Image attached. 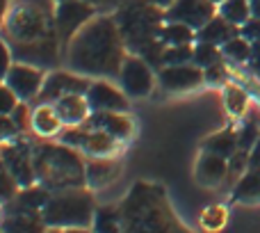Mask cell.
<instances>
[{"instance_id":"22","label":"cell","mask_w":260,"mask_h":233,"mask_svg":"<svg viewBox=\"0 0 260 233\" xmlns=\"http://www.w3.org/2000/svg\"><path fill=\"white\" fill-rule=\"evenodd\" d=\"M235 35H240V25L226 21V18L217 12V16H212L206 25L197 30V41H208V44L221 46L229 39H233Z\"/></svg>"},{"instance_id":"37","label":"cell","mask_w":260,"mask_h":233,"mask_svg":"<svg viewBox=\"0 0 260 233\" xmlns=\"http://www.w3.org/2000/svg\"><path fill=\"white\" fill-rule=\"evenodd\" d=\"M18 103H21L18 94L7 82H3V87H0V114H12V110L16 108Z\"/></svg>"},{"instance_id":"31","label":"cell","mask_w":260,"mask_h":233,"mask_svg":"<svg viewBox=\"0 0 260 233\" xmlns=\"http://www.w3.org/2000/svg\"><path fill=\"white\" fill-rule=\"evenodd\" d=\"M192 62L201 69H208L217 62H224V55H221L219 46L208 44V41H197V44H194V60Z\"/></svg>"},{"instance_id":"12","label":"cell","mask_w":260,"mask_h":233,"mask_svg":"<svg viewBox=\"0 0 260 233\" xmlns=\"http://www.w3.org/2000/svg\"><path fill=\"white\" fill-rule=\"evenodd\" d=\"M46 80V69L32 67L25 62H14L7 71L3 73V82H7L21 101H35L39 96L41 87Z\"/></svg>"},{"instance_id":"23","label":"cell","mask_w":260,"mask_h":233,"mask_svg":"<svg viewBox=\"0 0 260 233\" xmlns=\"http://www.w3.org/2000/svg\"><path fill=\"white\" fill-rule=\"evenodd\" d=\"M201 151H210V153H217V156L231 158L238 151V130L224 128V130H219V133H212L210 137L203 139Z\"/></svg>"},{"instance_id":"8","label":"cell","mask_w":260,"mask_h":233,"mask_svg":"<svg viewBox=\"0 0 260 233\" xmlns=\"http://www.w3.org/2000/svg\"><path fill=\"white\" fill-rule=\"evenodd\" d=\"M99 14V7H94L87 0H64L57 3L55 7V27H57V37L62 41V48L67 53L71 39Z\"/></svg>"},{"instance_id":"20","label":"cell","mask_w":260,"mask_h":233,"mask_svg":"<svg viewBox=\"0 0 260 233\" xmlns=\"http://www.w3.org/2000/svg\"><path fill=\"white\" fill-rule=\"evenodd\" d=\"M55 110L62 116L64 126H82L91 114L89 101L85 94H67L62 99L55 101Z\"/></svg>"},{"instance_id":"4","label":"cell","mask_w":260,"mask_h":233,"mask_svg":"<svg viewBox=\"0 0 260 233\" xmlns=\"http://www.w3.org/2000/svg\"><path fill=\"white\" fill-rule=\"evenodd\" d=\"M55 7V0H12V5L5 9L3 39L9 44H30L57 37Z\"/></svg>"},{"instance_id":"6","label":"cell","mask_w":260,"mask_h":233,"mask_svg":"<svg viewBox=\"0 0 260 233\" xmlns=\"http://www.w3.org/2000/svg\"><path fill=\"white\" fill-rule=\"evenodd\" d=\"M91 192L94 190H89L87 185L53 192L41 211L46 226L48 229H89L99 208Z\"/></svg>"},{"instance_id":"34","label":"cell","mask_w":260,"mask_h":233,"mask_svg":"<svg viewBox=\"0 0 260 233\" xmlns=\"http://www.w3.org/2000/svg\"><path fill=\"white\" fill-rule=\"evenodd\" d=\"M260 137V126L256 119L242 124V128L238 130V149H244V151H251L256 139Z\"/></svg>"},{"instance_id":"14","label":"cell","mask_w":260,"mask_h":233,"mask_svg":"<svg viewBox=\"0 0 260 233\" xmlns=\"http://www.w3.org/2000/svg\"><path fill=\"white\" fill-rule=\"evenodd\" d=\"M85 96H87V101H89L91 112H108V110L128 112V108H130L128 94L121 87L110 85L108 78H96V80H91Z\"/></svg>"},{"instance_id":"17","label":"cell","mask_w":260,"mask_h":233,"mask_svg":"<svg viewBox=\"0 0 260 233\" xmlns=\"http://www.w3.org/2000/svg\"><path fill=\"white\" fill-rule=\"evenodd\" d=\"M85 128H103L110 135H114L121 142H128L135 135V124L128 112H119V110H108V112H91L89 119L85 121Z\"/></svg>"},{"instance_id":"26","label":"cell","mask_w":260,"mask_h":233,"mask_svg":"<svg viewBox=\"0 0 260 233\" xmlns=\"http://www.w3.org/2000/svg\"><path fill=\"white\" fill-rule=\"evenodd\" d=\"M91 231H99V233H117V231H123L121 229V208L114 206V203L99 206V208H96Z\"/></svg>"},{"instance_id":"39","label":"cell","mask_w":260,"mask_h":233,"mask_svg":"<svg viewBox=\"0 0 260 233\" xmlns=\"http://www.w3.org/2000/svg\"><path fill=\"white\" fill-rule=\"evenodd\" d=\"M247 69L253 78L260 80V41H251V55L247 60Z\"/></svg>"},{"instance_id":"16","label":"cell","mask_w":260,"mask_h":233,"mask_svg":"<svg viewBox=\"0 0 260 233\" xmlns=\"http://www.w3.org/2000/svg\"><path fill=\"white\" fill-rule=\"evenodd\" d=\"M50 190L44 188L41 183H32L25 185V188L18 190V194L12 199V201L3 203L5 213L3 215H14V213H30V215H41L44 206L50 199Z\"/></svg>"},{"instance_id":"30","label":"cell","mask_w":260,"mask_h":233,"mask_svg":"<svg viewBox=\"0 0 260 233\" xmlns=\"http://www.w3.org/2000/svg\"><path fill=\"white\" fill-rule=\"evenodd\" d=\"M219 14L226 21L242 27L251 18V5H249V0H224L219 5Z\"/></svg>"},{"instance_id":"3","label":"cell","mask_w":260,"mask_h":233,"mask_svg":"<svg viewBox=\"0 0 260 233\" xmlns=\"http://www.w3.org/2000/svg\"><path fill=\"white\" fill-rule=\"evenodd\" d=\"M85 153L62 142H48L44 137L35 139V174L37 183L50 192L71 188H85Z\"/></svg>"},{"instance_id":"13","label":"cell","mask_w":260,"mask_h":233,"mask_svg":"<svg viewBox=\"0 0 260 233\" xmlns=\"http://www.w3.org/2000/svg\"><path fill=\"white\" fill-rule=\"evenodd\" d=\"M217 12L219 7L212 0H174V5L165 9V21H178L199 30L212 16H217Z\"/></svg>"},{"instance_id":"11","label":"cell","mask_w":260,"mask_h":233,"mask_svg":"<svg viewBox=\"0 0 260 233\" xmlns=\"http://www.w3.org/2000/svg\"><path fill=\"white\" fill-rule=\"evenodd\" d=\"M157 85L165 92L180 94V92H192L197 87L206 85V71L197 67L194 62L187 64H169L157 71Z\"/></svg>"},{"instance_id":"41","label":"cell","mask_w":260,"mask_h":233,"mask_svg":"<svg viewBox=\"0 0 260 233\" xmlns=\"http://www.w3.org/2000/svg\"><path fill=\"white\" fill-rule=\"evenodd\" d=\"M249 171L260 174V137L256 139V144H253L251 151H249Z\"/></svg>"},{"instance_id":"36","label":"cell","mask_w":260,"mask_h":233,"mask_svg":"<svg viewBox=\"0 0 260 233\" xmlns=\"http://www.w3.org/2000/svg\"><path fill=\"white\" fill-rule=\"evenodd\" d=\"M9 116L14 119V124L18 126V130H21V133H27V130L32 128V110L27 108V101H21V103L12 110V114H9Z\"/></svg>"},{"instance_id":"38","label":"cell","mask_w":260,"mask_h":233,"mask_svg":"<svg viewBox=\"0 0 260 233\" xmlns=\"http://www.w3.org/2000/svg\"><path fill=\"white\" fill-rule=\"evenodd\" d=\"M206 71V82L208 85H219V82H229V67H226V60L224 62H217L212 67L203 69Z\"/></svg>"},{"instance_id":"29","label":"cell","mask_w":260,"mask_h":233,"mask_svg":"<svg viewBox=\"0 0 260 233\" xmlns=\"http://www.w3.org/2000/svg\"><path fill=\"white\" fill-rule=\"evenodd\" d=\"M224 105L231 116L240 119V116H244V112H247V108H249V94L240 85L226 82L224 85Z\"/></svg>"},{"instance_id":"40","label":"cell","mask_w":260,"mask_h":233,"mask_svg":"<svg viewBox=\"0 0 260 233\" xmlns=\"http://www.w3.org/2000/svg\"><path fill=\"white\" fill-rule=\"evenodd\" d=\"M240 32H242L249 41H260V18L251 16L242 27H240Z\"/></svg>"},{"instance_id":"47","label":"cell","mask_w":260,"mask_h":233,"mask_svg":"<svg viewBox=\"0 0 260 233\" xmlns=\"http://www.w3.org/2000/svg\"><path fill=\"white\" fill-rule=\"evenodd\" d=\"M55 3H64V0H55Z\"/></svg>"},{"instance_id":"28","label":"cell","mask_w":260,"mask_h":233,"mask_svg":"<svg viewBox=\"0 0 260 233\" xmlns=\"http://www.w3.org/2000/svg\"><path fill=\"white\" fill-rule=\"evenodd\" d=\"M219 48H221V55H224L226 62H231V64H247L249 55H251V41H249L247 37L240 32V35H235L233 39H229L226 44H221Z\"/></svg>"},{"instance_id":"43","label":"cell","mask_w":260,"mask_h":233,"mask_svg":"<svg viewBox=\"0 0 260 233\" xmlns=\"http://www.w3.org/2000/svg\"><path fill=\"white\" fill-rule=\"evenodd\" d=\"M249 5H251V16L260 18V0H249Z\"/></svg>"},{"instance_id":"45","label":"cell","mask_w":260,"mask_h":233,"mask_svg":"<svg viewBox=\"0 0 260 233\" xmlns=\"http://www.w3.org/2000/svg\"><path fill=\"white\" fill-rule=\"evenodd\" d=\"M87 3H91L94 7H99V12H103V7L108 5V0H87Z\"/></svg>"},{"instance_id":"10","label":"cell","mask_w":260,"mask_h":233,"mask_svg":"<svg viewBox=\"0 0 260 233\" xmlns=\"http://www.w3.org/2000/svg\"><path fill=\"white\" fill-rule=\"evenodd\" d=\"M91 85V78L89 76H82V73H76L71 69L62 71V69H53V71L46 73V80L44 87H41L39 96L35 99L37 103H55L57 99L67 94H87Z\"/></svg>"},{"instance_id":"7","label":"cell","mask_w":260,"mask_h":233,"mask_svg":"<svg viewBox=\"0 0 260 233\" xmlns=\"http://www.w3.org/2000/svg\"><path fill=\"white\" fill-rule=\"evenodd\" d=\"M3 167L21 183V188L37 183L35 174V139H27L25 133L12 139H3Z\"/></svg>"},{"instance_id":"24","label":"cell","mask_w":260,"mask_h":233,"mask_svg":"<svg viewBox=\"0 0 260 233\" xmlns=\"http://www.w3.org/2000/svg\"><path fill=\"white\" fill-rule=\"evenodd\" d=\"M233 203H260V174L247 171L238 183L231 188Z\"/></svg>"},{"instance_id":"25","label":"cell","mask_w":260,"mask_h":233,"mask_svg":"<svg viewBox=\"0 0 260 233\" xmlns=\"http://www.w3.org/2000/svg\"><path fill=\"white\" fill-rule=\"evenodd\" d=\"M44 217L41 215H30V213H14V215H3V231H21V233H32V231H46Z\"/></svg>"},{"instance_id":"9","label":"cell","mask_w":260,"mask_h":233,"mask_svg":"<svg viewBox=\"0 0 260 233\" xmlns=\"http://www.w3.org/2000/svg\"><path fill=\"white\" fill-rule=\"evenodd\" d=\"M157 82V71L137 53H128L119 73V87L128 99H146Z\"/></svg>"},{"instance_id":"18","label":"cell","mask_w":260,"mask_h":233,"mask_svg":"<svg viewBox=\"0 0 260 233\" xmlns=\"http://www.w3.org/2000/svg\"><path fill=\"white\" fill-rule=\"evenodd\" d=\"M194 176L201 185L206 188H215V185L226 183V176H229V158L217 156L210 151H201L194 167Z\"/></svg>"},{"instance_id":"42","label":"cell","mask_w":260,"mask_h":233,"mask_svg":"<svg viewBox=\"0 0 260 233\" xmlns=\"http://www.w3.org/2000/svg\"><path fill=\"white\" fill-rule=\"evenodd\" d=\"M123 3H128V0H108V5H105V7H103V12H101V14H108L110 9H112V12H114V9H117V7H121Z\"/></svg>"},{"instance_id":"1","label":"cell","mask_w":260,"mask_h":233,"mask_svg":"<svg viewBox=\"0 0 260 233\" xmlns=\"http://www.w3.org/2000/svg\"><path fill=\"white\" fill-rule=\"evenodd\" d=\"M128 55L114 14H96L71 39L64 53V67L89 78L119 80L121 64Z\"/></svg>"},{"instance_id":"33","label":"cell","mask_w":260,"mask_h":233,"mask_svg":"<svg viewBox=\"0 0 260 233\" xmlns=\"http://www.w3.org/2000/svg\"><path fill=\"white\" fill-rule=\"evenodd\" d=\"M194 60V44H180V46H167L165 57H162V67L169 64H187Z\"/></svg>"},{"instance_id":"35","label":"cell","mask_w":260,"mask_h":233,"mask_svg":"<svg viewBox=\"0 0 260 233\" xmlns=\"http://www.w3.org/2000/svg\"><path fill=\"white\" fill-rule=\"evenodd\" d=\"M85 133H87L85 126H64L62 133L57 135V139L62 144H67V147H73V149L80 151L82 139H85Z\"/></svg>"},{"instance_id":"21","label":"cell","mask_w":260,"mask_h":233,"mask_svg":"<svg viewBox=\"0 0 260 233\" xmlns=\"http://www.w3.org/2000/svg\"><path fill=\"white\" fill-rule=\"evenodd\" d=\"M64 128L62 116L57 114L53 103H37L32 110V133L44 139L57 137Z\"/></svg>"},{"instance_id":"5","label":"cell","mask_w":260,"mask_h":233,"mask_svg":"<svg viewBox=\"0 0 260 233\" xmlns=\"http://www.w3.org/2000/svg\"><path fill=\"white\" fill-rule=\"evenodd\" d=\"M112 14L126 41L128 53H139L146 44L160 39V30L165 25V9L157 5L148 0H128Z\"/></svg>"},{"instance_id":"44","label":"cell","mask_w":260,"mask_h":233,"mask_svg":"<svg viewBox=\"0 0 260 233\" xmlns=\"http://www.w3.org/2000/svg\"><path fill=\"white\" fill-rule=\"evenodd\" d=\"M148 3L157 5V7H162V9H169L171 5H174V0H148Z\"/></svg>"},{"instance_id":"2","label":"cell","mask_w":260,"mask_h":233,"mask_svg":"<svg viewBox=\"0 0 260 233\" xmlns=\"http://www.w3.org/2000/svg\"><path fill=\"white\" fill-rule=\"evenodd\" d=\"M121 229L128 233H185L187 226L176 217L162 185L137 181L119 203Z\"/></svg>"},{"instance_id":"32","label":"cell","mask_w":260,"mask_h":233,"mask_svg":"<svg viewBox=\"0 0 260 233\" xmlns=\"http://www.w3.org/2000/svg\"><path fill=\"white\" fill-rule=\"evenodd\" d=\"M226 222H229V211H226L224 206H219V203H215V206H208L206 211L201 213V217H199V224H201L206 231H219V229H224Z\"/></svg>"},{"instance_id":"19","label":"cell","mask_w":260,"mask_h":233,"mask_svg":"<svg viewBox=\"0 0 260 233\" xmlns=\"http://www.w3.org/2000/svg\"><path fill=\"white\" fill-rule=\"evenodd\" d=\"M121 139L110 135L103 128H87L85 139H82L80 151L87 158H105V156H117Z\"/></svg>"},{"instance_id":"27","label":"cell","mask_w":260,"mask_h":233,"mask_svg":"<svg viewBox=\"0 0 260 233\" xmlns=\"http://www.w3.org/2000/svg\"><path fill=\"white\" fill-rule=\"evenodd\" d=\"M160 39L167 46H180V44H197V30L178 21H165L160 30Z\"/></svg>"},{"instance_id":"15","label":"cell","mask_w":260,"mask_h":233,"mask_svg":"<svg viewBox=\"0 0 260 233\" xmlns=\"http://www.w3.org/2000/svg\"><path fill=\"white\" fill-rule=\"evenodd\" d=\"M123 162L117 156L105 158H87L85 160V174H87V188L89 190H103L112 185L121 176Z\"/></svg>"},{"instance_id":"46","label":"cell","mask_w":260,"mask_h":233,"mask_svg":"<svg viewBox=\"0 0 260 233\" xmlns=\"http://www.w3.org/2000/svg\"><path fill=\"white\" fill-rule=\"evenodd\" d=\"M212 3H215V5H217V7H219V5H221V3H224V0H212Z\"/></svg>"}]
</instances>
